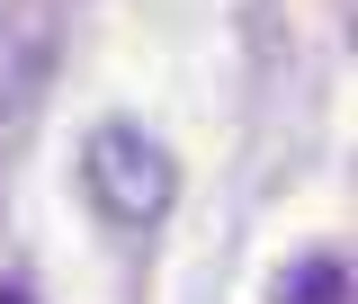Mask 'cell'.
I'll list each match as a JSON object with an SVG mask.
<instances>
[{
    "label": "cell",
    "mask_w": 358,
    "mask_h": 304,
    "mask_svg": "<svg viewBox=\"0 0 358 304\" xmlns=\"http://www.w3.org/2000/svg\"><path fill=\"white\" fill-rule=\"evenodd\" d=\"M81 161H90V197L117 224H162V206L179 197V161L134 126V117H108V126L90 134Z\"/></svg>",
    "instance_id": "obj_1"
},
{
    "label": "cell",
    "mask_w": 358,
    "mask_h": 304,
    "mask_svg": "<svg viewBox=\"0 0 358 304\" xmlns=\"http://www.w3.org/2000/svg\"><path fill=\"white\" fill-rule=\"evenodd\" d=\"M54 72V9L45 0H0V108H27Z\"/></svg>",
    "instance_id": "obj_2"
},
{
    "label": "cell",
    "mask_w": 358,
    "mask_h": 304,
    "mask_svg": "<svg viewBox=\"0 0 358 304\" xmlns=\"http://www.w3.org/2000/svg\"><path fill=\"white\" fill-rule=\"evenodd\" d=\"M268 304H350V260H341V251H305V260L278 277Z\"/></svg>",
    "instance_id": "obj_3"
},
{
    "label": "cell",
    "mask_w": 358,
    "mask_h": 304,
    "mask_svg": "<svg viewBox=\"0 0 358 304\" xmlns=\"http://www.w3.org/2000/svg\"><path fill=\"white\" fill-rule=\"evenodd\" d=\"M0 304H27V287H9V277H0Z\"/></svg>",
    "instance_id": "obj_4"
}]
</instances>
